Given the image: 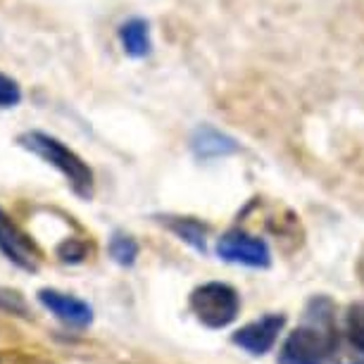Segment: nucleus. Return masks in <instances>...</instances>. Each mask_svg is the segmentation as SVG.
<instances>
[{
  "label": "nucleus",
  "instance_id": "nucleus-1",
  "mask_svg": "<svg viewBox=\"0 0 364 364\" xmlns=\"http://www.w3.org/2000/svg\"><path fill=\"white\" fill-rule=\"evenodd\" d=\"M338 353L333 305L328 298H314L307 307L305 324L288 333L279 350V364H328Z\"/></svg>",
  "mask_w": 364,
  "mask_h": 364
},
{
  "label": "nucleus",
  "instance_id": "nucleus-2",
  "mask_svg": "<svg viewBox=\"0 0 364 364\" xmlns=\"http://www.w3.org/2000/svg\"><path fill=\"white\" fill-rule=\"evenodd\" d=\"M17 146L58 169L77 198H81V200H93V196H95L93 169L88 167V162L84 157L79 153H74V150L67 146V143L60 141L58 136L38 132V129H29V132H22L17 136Z\"/></svg>",
  "mask_w": 364,
  "mask_h": 364
},
{
  "label": "nucleus",
  "instance_id": "nucleus-3",
  "mask_svg": "<svg viewBox=\"0 0 364 364\" xmlns=\"http://www.w3.org/2000/svg\"><path fill=\"white\" fill-rule=\"evenodd\" d=\"M191 312L208 328H224L236 321L240 312V295L233 286L222 281H208V284L193 288L188 298Z\"/></svg>",
  "mask_w": 364,
  "mask_h": 364
},
{
  "label": "nucleus",
  "instance_id": "nucleus-4",
  "mask_svg": "<svg viewBox=\"0 0 364 364\" xmlns=\"http://www.w3.org/2000/svg\"><path fill=\"white\" fill-rule=\"evenodd\" d=\"M217 257L229 264H240L248 269H269L272 267V250L267 240L252 236L243 229L226 231L217 240Z\"/></svg>",
  "mask_w": 364,
  "mask_h": 364
},
{
  "label": "nucleus",
  "instance_id": "nucleus-5",
  "mask_svg": "<svg viewBox=\"0 0 364 364\" xmlns=\"http://www.w3.org/2000/svg\"><path fill=\"white\" fill-rule=\"evenodd\" d=\"M0 252L8 262L26 274H38L41 262H43V252L36 245V240L3 208H0Z\"/></svg>",
  "mask_w": 364,
  "mask_h": 364
},
{
  "label": "nucleus",
  "instance_id": "nucleus-6",
  "mask_svg": "<svg viewBox=\"0 0 364 364\" xmlns=\"http://www.w3.org/2000/svg\"><path fill=\"white\" fill-rule=\"evenodd\" d=\"M46 312H50L55 319L63 321L70 328H86L93 324V307L77 295L63 293L58 288H41L36 293Z\"/></svg>",
  "mask_w": 364,
  "mask_h": 364
},
{
  "label": "nucleus",
  "instance_id": "nucleus-7",
  "mask_svg": "<svg viewBox=\"0 0 364 364\" xmlns=\"http://www.w3.org/2000/svg\"><path fill=\"white\" fill-rule=\"evenodd\" d=\"M286 326V317L284 314H264L250 324L240 326L236 333L231 336L233 346H238L240 350H245L248 355H264L277 346L279 333L284 331Z\"/></svg>",
  "mask_w": 364,
  "mask_h": 364
},
{
  "label": "nucleus",
  "instance_id": "nucleus-8",
  "mask_svg": "<svg viewBox=\"0 0 364 364\" xmlns=\"http://www.w3.org/2000/svg\"><path fill=\"white\" fill-rule=\"evenodd\" d=\"M188 148L198 160L208 162V160H219V157L236 155L240 150V143L233 139V136L222 132V129H217L212 124H198L188 139Z\"/></svg>",
  "mask_w": 364,
  "mask_h": 364
},
{
  "label": "nucleus",
  "instance_id": "nucleus-9",
  "mask_svg": "<svg viewBox=\"0 0 364 364\" xmlns=\"http://www.w3.org/2000/svg\"><path fill=\"white\" fill-rule=\"evenodd\" d=\"M117 38L124 55L132 60H146L153 53V36H150V22L143 17H132L119 24Z\"/></svg>",
  "mask_w": 364,
  "mask_h": 364
},
{
  "label": "nucleus",
  "instance_id": "nucleus-10",
  "mask_svg": "<svg viewBox=\"0 0 364 364\" xmlns=\"http://www.w3.org/2000/svg\"><path fill=\"white\" fill-rule=\"evenodd\" d=\"M164 229L171 231L178 240L191 245L196 252L205 255L208 252V226L196 217H181V215H157L155 217Z\"/></svg>",
  "mask_w": 364,
  "mask_h": 364
},
{
  "label": "nucleus",
  "instance_id": "nucleus-11",
  "mask_svg": "<svg viewBox=\"0 0 364 364\" xmlns=\"http://www.w3.org/2000/svg\"><path fill=\"white\" fill-rule=\"evenodd\" d=\"M346 333L350 360H343L338 364H364V302H355V305L348 307Z\"/></svg>",
  "mask_w": 364,
  "mask_h": 364
},
{
  "label": "nucleus",
  "instance_id": "nucleus-12",
  "mask_svg": "<svg viewBox=\"0 0 364 364\" xmlns=\"http://www.w3.org/2000/svg\"><path fill=\"white\" fill-rule=\"evenodd\" d=\"M107 252H109V257H112L114 264L129 269V267H134L136 259H139L141 245H139V240L132 236V233L114 231L112 236H109V240H107Z\"/></svg>",
  "mask_w": 364,
  "mask_h": 364
},
{
  "label": "nucleus",
  "instance_id": "nucleus-13",
  "mask_svg": "<svg viewBox=\"0 0 364 364\" xmlns=\"http://www.w3.org/2000/svg\"><path fill=\"white\" fill-rule=\"evenodd\" d=\"M0 312L12 314V317L19 319H31V307L29 302L17 288L10 286H0Z\"/></svg>",
  "mask_w": 364,
  "mask_h": 364
},
{
  "label": "nucleus",
  "instance_id": "nucleus-14",
  "mask_svg": "<svg viewBox=\"0 0 364 364\" xmlns=\"http://www.w3.org/2000/svg\"><path fill=\"white\" fill-rule=\"evenodd\" d=\"M55 257L63 264H81L88 257V245L81 238H65L55 248Z\"/></svg>",
  "mask_w": 364,
  "mask_h": 364
},
{
  "label": "nucleus",
  "instance_id": "nucleus-15",
  "mask_svg": "<svg viewBox=\"0 0 364 364\" xmlns=\"http://www.w3.org/2000/svg\"><path fill=\"white\" fill-rule=\"evenodd\" d=\"M24 93L22 86L17 84V79L8 77L5 72H0V109H12L22 102Z\"/></svg>",
  "mask_w": 364,
  "mask_h": 364
}]
</instances>
